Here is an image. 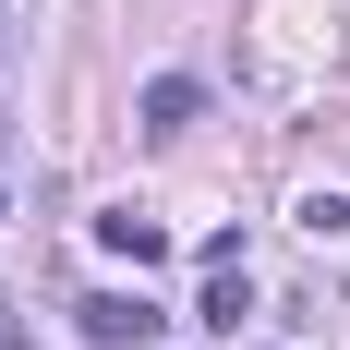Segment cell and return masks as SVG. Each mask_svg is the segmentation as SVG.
<instances>
[{
	"label": "cell",
	"instance_id": "6da1fadb",
	"mask_svg": "<svg viewBox=\"0 0 350 350\" xmlns=\"http://www.w3.org/2000/svg\"><path fill=\"white\" fill-rule=\"evenodd\" d=\"M72 326H85V350H145L170 314H157L145 290H97V302H72Z\"/></svg>",
	"mask_w": 350,
	"mask_h": 350
},
{
	"label": "cell",
	"instance_id": "7a4b0ae2",
	"mask_svg": "<svg viewBox=\"0 0 350 350\" xmlns=\"http://www.w3.org/2000/svg\"><path fill=\"white\" fill-rule=\"evenodd\" d=\"M193 121H206V85H193V72H157V85H145V133L170 145V133H193Z\"/></svg>",
	"mask_w": 350,
	"mask_h": 350
},
{
	"label": "cell",
	"instance_id": "3957f363",
	"mask_svg": "<svg viewBox=\"0 0 350 350\" xmlns=\"http://www.w3.org/2000/svg\"><path fill=\"white\" fill-rule=\"evenodd\" d=\"M97 242L121 254V266H170V230H157V217H133V206H109V217H97Z\"/></svg>",
	"mask_w": 350,
	"mask_h": 350
},
{
	"label": "cell",
	"instance_id": "277c9868",
	"mask_svg": "<svg viewBox=\"0 0 350 350\" xmlns=\"http://www.w3.org/2000/svg\"><path fill=\"white\" fill-rule=\"evenodd\" d=\"M0 350H12V302H0Z\"/></svg>",
	"mask_w": 350,
	"mask_h": 350
}]
</instances>
